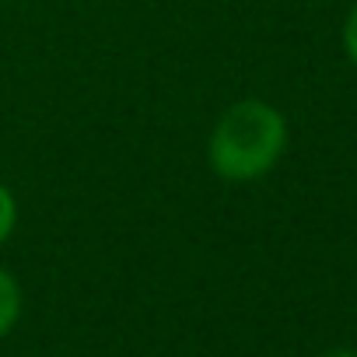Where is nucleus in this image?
I'll return each instance as SVG.
<instances>
[{
    "instance_id": "obj_3",
    "label": "nucleus",
    "mask_w": 357,
    "mask_h": 357,
    "mask_svg": "<svg viewBox=\"0 0 357 357\" xmlns=\"http://www.w3.org/2000/svg\"><path fill=\"white\" fill-rule=\"evenodd\" d=\"M18 228V200L8 183H0V245H4Z\"/></svg>"
},
{
    "instance_id": "obj_5",
    "label": "nucleus",
    "mask_w": 357,
    "mask_h": 357,
    "mask_svg": "<svg viewBox=\"0 0 357 357\" xmlns=\"http://www.w3.org/2000/svg\"><path fill=\"white\" fill-rule=\"evenodd\" d=\"M322 357H357V350H350V347H336V350H326Z\"/></svg>"
},
{
    "instance_id": "obj_1",
    "label": "nucleus",
    "mask_w": 357,
    "mask_h": 357,
    "mask_svg": "<svg viewBox=\"0 0 357 357\" xmlns=\"http://www.w3.org/2000/svg\"><path fill=\"white\" fill-rule=\"evenodd\" d=\"M291 140L287 116L266 98L231 102L207 137V165L225 183H256L270 175Z\"/></svg>"
},
{
    "instance_id": "obj_2",
    "label": "nucleus",
    "mask_w": 357,
    "mask_h": 357,
    "mask_svg": "<svg viewBox=\"0 0 357 357\" xmlns=\"http://www.w3.org/2000/svg\"><path fill=\"white\" fill-rule=\"evenodd\" d=\"M22 312H25L22 284H18V277H15L11 270L0 266V340H4V336L18 326Z\"/></svg>"
},
{
    "instance_id": "obj_4",
    "label": "nucleus",
    "mask_w": 357,
    "mask_h": 357,
    "mask_svg": "<svg viewBox=\"0 0 357 357\" xmlns=\"http://www.w3.org/2000/svg\"><path fill=\"white\" fill-rule=\"evenodd\" d=\"M340 46H343V53H347V60L357 67V4L347 11V18H343V29H340Z\"/></svg>"
}]
</instances>
